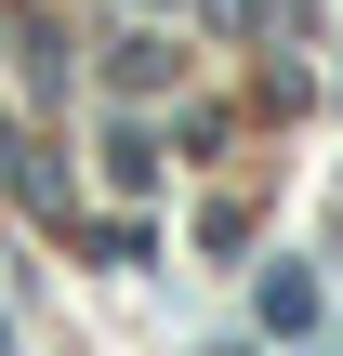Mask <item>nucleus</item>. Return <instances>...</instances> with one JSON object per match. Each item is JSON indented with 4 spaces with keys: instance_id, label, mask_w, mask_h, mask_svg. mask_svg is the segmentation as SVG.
<instances>
[{
    "instance_id": "obj_1",
    "label": "nucleus",
    "mask_w": 343,
    "mask_h": 356,
    "mask_svg": "<svg viewBox=\"0 0 343 356\" xmlns=\"http://www.w3.org/2000/svg\"><path fill=\"white\" fill-rule=\"evenodd\" d=\"M264 330H317V277L304 264H264Z\"/></svg>"
}]
</instances>
